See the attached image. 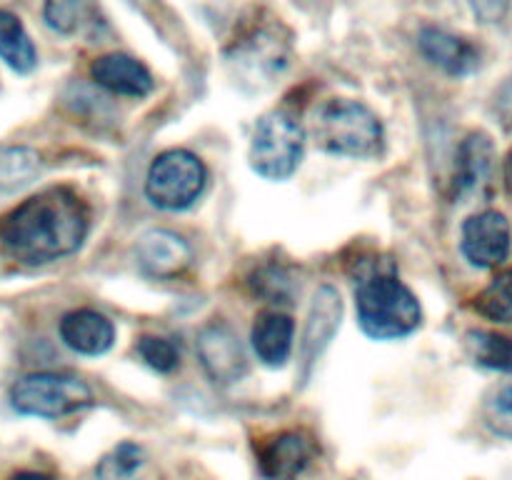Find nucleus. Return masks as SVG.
<instances>
[{
    "mask_svg": "<svg viewBox=\"0 0 512 480\" xmlns=\"http://www.w3.org/2000/svg\"><path fill=\"white\" fill-rule=\"evenodd\" d=\"M90 213L75 190L58 185L15 205L0 218V245L28 265L53 263L85 243Z\"/></svg>",
    "mask_w": 512,
    "mask_h": 480,
    "instance_id": "obj_1",
    "label": "nucleus"
},
{
    "mask_svg": "<svg viewBox=\"0 0 512 480\" xmlns=\"http://www.w3.org/2000/svg\"><path fill=\"white\" fill-rule=\"evenodd\" d=\"M315 145L343 158H373L383 148V125L368 105L350 98H333L318 105L310 118Z\"/></svg>",
    "mask_w": 512,
    "mask_h": 480,
    "instance_id": "obj_2",
    "label": "nucleus"
},
{
    "mask_svg": "<svg viewBox=\"0 0 512 480\" xmlns=\"http://www.w3.org/2000/svg\"><path fill=\"white\" fill-rule=\"evenodd\" d=\"M358 323L375 340H398L415 333L423 323V310L408 285L395 275L378 273L360 280L355 290Z\"/></svg>",
    "mask_w": 512,
    "mask_h": 480,
    "instance_id": "obj_3",
    "label": "nucleus"
},
{
    "mask_svg": "<svg viewBox=\"0 0 512 480\" xmlns=\"http://www.w3.org/2000/svg\"><path fill=\"white\" fill-rule=\"evenodd\" d=\"M208 170L203 160L183 148L160 153L145 175V195L160 210H185L203 195Z\"/></svg>",
    "mask_w": 512,
    "mask_h": 480,
    "instance_id": "obj_4",
    "label": "nucleus"
},
{
    "mask_svg": "<svg viewBox=\"0 0 512 480\" xmlns=\"http://www.w3.org/2000/svg\"><path fill=\"white\" fill-rule=\"evenodd\" d=\"M305 130L298 120L283 110L265 113L258 120L250 143V165L268 180H285L298 170L303 160Z\"/></svg>",
    "mask_w": 512,
    "mask_h": 480,
    "instance_id": "obj_5",
    "label": "nucleus"
},
{
    "mask_svg": "<svg viewBox=\"0 0 512 480\" xmlns=\"http://www.w3.org/2000/svg\"><path fill=\"white\" fill-rule=\"evenodd\" d=\"M90 403L93 390L88 383L65 373H30L10 388V405L33 418H63Z\"/></svg>",
    "mask_w": 512,
    "mask_h": 480,
    "instance_id": "obj_6",
    "label": "nucleus"
},
{
    "mask_svg": "<svg viewBox=\"0 0 512 480\" xmlns=\"http://www.w3.org/2000/svg\"><path fill=\"white\" fill-rule=\"evenodd\" d=\"M288 58V38H283L270 25H260V28L245 33L228 53V63L233 65L235 78L253 85H268L275 75L283 73Z\"/></svg>",
    "mask_w": 512,
    "mask_h": 480,
    "instance_id": "obj_7",
    "label": "nucleus"
},
{
    "mask_svg": "<svg viewBox=\"0 0 512 480\" xmlns=\"http://www.w3.org/2000/svg\"><path fill=\"white\" fill-rule=\"evenodd\" d=\"M512 245L510 223L498 210H483L465 220L460 248L475 268H498L508 260Z\"/></svg>",
    "mask_w": 512,
    "mask_h": 480,
    "instance_id": "obj_8",
    "label": "nucleus"
},
{
    "mask_svg": "<svg viewBox=\"0 0 512 480\" xmlns=\"http://www.w3.org/2000/svg\"><path fill=\"white\" fill-rule=\"evenodd\" d=\"M198 358L213 383H240L248 373V355L238 335L223 323H213L198 335Z\"/></svg>",
    "mask_w": 512,
    "mask_h": 480,
    "instance_id": "obj_9",
    "label": "nucleus"
},
{
    "mask_svg": "<svg viewBox=\"0 0 512 480\" xmlns=\"http://www.w3.org/2000/svg\"><path fill=\"white\" fill-rule=\"evenodd\" d=\"M258 468L268 480H298L315 455L313 438L303 430H283L258 445Z\"/></svg>",
    "mask_w": 512,
    "mask_h": 480,
    "instance_id": "obj_10",
    "label": "nucleus"
},
{
    "mask_svg": "<svg viewBox=\"0 0 512 480\" xmlns=\"http://www.w3.org/2000/svg\"><path fill=\"white\" fill-rule=\"evenodd\" d=\"M135 258H138L143 273H148L150 278L168 280L178 278L190 268L193 250L173 230L155 228L140 235L138 245H135Z\"/></svg>",
    "mask_w": 512,
    "mask_h": 480,
    "instance_id": "obj_11",
    "label": "nucleus"
},
{
    "mask_svg": "<svg viewBox=\"0 0 512 480\" xmlns=\"http://www.w3.org/2000/svg\"><path fill=\"white\" fill-rule=\"evenodd\" d=\"M90 78L100 88L125 98H145L155 88L153 73L128 53H105L95 58L90 65Z\"/></svg>",
    "mask_w": 512,
    "mask_h": 480,
    "instance_id": "obj_12",
    "label": "nucleus"
},
{
    "mask_svg": "<svg viewBox=\"0 0 512 480\" xmlns=\"http://www.w3.org/2000/svg\"><path fill=\"white\" fill-rule=\"evenodd\" d=\"M418 48L425 58L448 75L463 78V75L475 73L480 68V50L470 43L463 35H455L443 28H428L420 30Z\"/></svg>",
    "mask_w": 512,
    "mask_h": 480,
    "instance_id": "obj_13",
    "label": "nucleus"
},
{
    "mask_svg": "<svg viewBox=\"0 0 512 480\" xmlns=\"http://www.w3.org/2000/svg\"><path fill=\"white\" fill-rule=\"evenodd\" d=\"M340 313H343V303H340L338 290L330 288V285H323V288L315 293L313 305H310L308 325H305L303 345H300L303 378H308L315 360L323 355V350L328 348L330 340H333L335 330H338L340 325Z\"/></svg>",
    "mask_w": 512,
    "mask_h": 480,
    "instance_id": "obj_14",
    "label": "nucleus"
},
{
    "mask_svg": "<svg viewBox=\"0 0 512 480\" xmlns=\"http://www.w3.org/2000/svg\"><path fill=\"white\" fill-rule=\"evenodd\" d=\"M60 338L70 350L80 355H103L113 348L115 328L98 310L80 308L63 315Z\"/></svg>",
    "mask_w": 512,
    "mask_h": 480,
    "instance_id": "obj_15",
    "label": "nucleus"
},
{
    "mask_svg": "<svg viewBox=\"0 0 512 480\" xmlns=\"http://www.w3.org/2000/svg\"><path fill=\"white\" fill-rule=\"evenodd\" d=\"M250 340H253V350L260 363L268 365V368H283L288 363L290 353H293V318L280 313V310H263L255 318Z\"/></svg>",
    "mask_w": 512,
    "mask_h": 480,
    "instance_id": "obj_16",
    "label": "nucleus"
},
{
    "mask_svg": "<svg viewBox=\"0 0 512 480\" xmlns=\"http://www.w3.org/2000/svg\"><path fill=\"white\" fill-rule=\"evenodd\" d=\"M495 148L493 140L485 133H470L468 138L460 143L458 160H455V195L458 198H468V195L478 193L490 178L493 170Z\"/></svg>",
    "mask_w": 512,
    "mask_h": 480,
    "instance_id": "obj_17",
    "label": "nucleus"
},
{
    "mask_svg": "<svg viewBox=\"0 0 512 480\" xmlns=\"http://www.w3.org/2000/svg\"><path fill=\"white\" fill-rule=\"evenodd\" d=\"M0 58L20 75L33 73L38 65V50H35L23 20L10 10H0Z\"/></svg>",
    "mask_w": 512,
    "mask_h": 480,
    "instance_id": "obj_18",
    "label": "nucleus"
},
{
    "mask_svg": "<svg viewBox=\"0 0 512 480\" xmlns=\"http://www.w3.org/2000/svg\"><path fill=\"white\" fill-rule=\"evenodd\" d=\"M463 345L475 365L512 375V335L493 333V330H468Z\"/></svg>",
    "mask_w": 512,
    "mask_h": 480,
    "instance_id": "obj_19",
    "label": "nucleus"
},
{
    "mask_svg": "<svg viewBox=\"0 0 512 480\" xmlns=\"http://www.w3.org/2000/svg\"><path fill=\"white\" fill-rule=\"evenodd\" d=\"M43 168L38 150L28 145H8L0 148V193H10L33 183Z\"/></svg>",
    "mask_w": 512,
    "mask_h": 480,
    "instance_id": "obj_20",
    "label": "nucleus"
},
{
    "mask_svg": "<svg viewBox=\"0 0 512 480\" xmlns=\"http://www.w3.org/2000/svg\"><path fill=\"white\" fill-rule=\"evenodd\" d=\"M148 455L143 445L138 443H120L103 455L95 468V480H140Z\"/></svg>",
    "mask_w": 512,
    "mask_h": 480,
    "instance_id": "obj_21",
    "label": "nucleus"
},
{
    "mask_svg": "<svg viewBox=\"0 0 512 480\" xmlns=\"http://www.w3.org/2000/svg\"><path fill=\"white\" fill-rule=\"evenodd\" d=\"M473 308L493 323H512V268L495 275L473 300Z\"/></svg>",
    "mask_w": 512,
    "mask_h": 480,
    "instance_id": "obj_22",
    "label": "nucleus"
},
{
    "mask_svg": "<svg viewBox=\"0 0 512 480\" xmlns=\"http://www.w3.org/2000/svg\"><path fill=\"white\" fill-rule=\"evenodd\" d=\"M483 423L498 438L512 440V375L495 383L483 398Z\"/></svg>",
    "mask_w": 512,
    "mask_h": 480,
    "instance_id": "obj_23",
    "label": "nucleus"
},
{
    "mask_svg": "<svg viewBox=\"0 0 512 480\" xmlns=\"http://www.w3.org/2000/svg\"><path fill=\"white\" fill-rule=\"evenodd\" d=\"M93 15V0H45L43 18L55 33L73 35Z\"/></svg>",
    "mask_w": 512,
    "mask_h": 480,
    "instance_id": "obj_24",
    "label": "nucleus"
},
{
    "mask_svg": "<svg viewBox=\"0 0 512 480\" xmlns=\"http://www.w3.org/2000/svg\"><path fill=\"white\" fill-rule=\"evenodd\" d=\"M138 355L155 373H170L180 363V350L175 348L173 340L158 338V335H145V338H140Z\"/></svg>",
    "mask_w": 512,
    "mask_h": 480,
    "instance_id": "obj_25",
    "label": "nucleus"
},
{
    "mask_svg": "<svg viewBox=\"0 0 512 480\" xmlns=\"http://www.w3.org/2000/svg\"><path fill=\"white\" fill-rule=\"evenodd\" d=\"M510 5L512 0H470L475 18L485 25H495L505 20V15L510 13Z\"/></svg>",
    "mask_w": 512,
    "mask_h": 480,
    "instance_id": "obj_26",
    "label": "nucleus"
},
{
    "mask_svg": "<svg viewBox=\"0 0 512 480\" xmlns=\"http://www.w3.org/2000/svg\"><path fill=\"white\" fill-rule=\"evenodd\" d=\"M503 180H505V190H508V195L512 198V150H510L508 158H505V165H503Z\"/></svg>",
    "mask_w": 512,
    "mask_h": 480,
    "instance_id": "obj_27",
    "label": "nucleus"
},
{
    "mask_svg": "<svg viewBox=\"0 0 512 480\" xmlns=\"http://www.w3.org/2000/svg\"><path fill=\"white\" fill-rule=\"evenodd\" d=\"M10 480H55L45 473H33V470H23V473H15Z\"/></svg>",
    "mask_w": 512,
    "mask_h": 480,
    "instance_id": "obj_28",
    "label": "nucleus"
}]
</instances>
